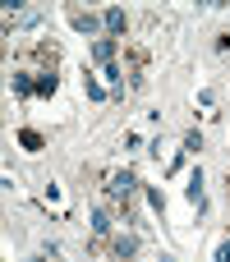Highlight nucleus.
Wrapping results in <instances>:
<instances>
[{"label": "nucleus", "instance_id": "f257e3e1", "mask_svg": "<svg viewBox=\"0 0 230 262\" xmlns=\"http://www.w3.org/2000/svg\"><path fill=\"white\" fill-rule=\"evenodd\" d=\"M106 193H111V203H120V212L129 216V198L138 193L134 170H111V175H106Z\"/></svg>", "mask_w": 230, "mask_h": 262}, {"label": "nucleus", "instance_id": "f03ea898", "mask_svg": "<svg viewBox=\"0 0 230 262\" xmlns=\"http://www.w3.org/2000/svg\"><path fill=\"white\" fill-rule=\"evenodd\" d=\"M134 253H138V235L134 230H124V235L111 239V262H134Z\"/></svg>", "mask_w": 230, "mask_h": 262}, {"label": "nucleus", "instance_id": "7ed1b4c3", "mask_svg": "<svg viewBox=\"0 0 230 262\" xmlns=\"http://www.w3.org/2000/svg\"><path fill=\"white\" fill-rule=\"evenodd\" d=\"M92 60L106 69V64H115V37H101V41H92Z\"/></svg>", "mask_w": 230, "mask_h": 262}, {"label": "nucleus", "instance_id": "20e7f679", "mask_svg": "<svg viewBox=\"0 0 230 262\" xmlns=\"http://www.w3.org/2000/svg\"><path fill=\"white\" fill-rule=\"evenodd\" d=\"M101 23H106V32H111V37H120V32H124V23H129V18H124V9H120V5H111V9H106V14H101Z\"/></svg>", "mask_w": 230, "mask_h": 262}, {"label": "nucleus", "instance_id": "39448f33", "mask_svg": "<svg viewBox=\"0 0 230 262\" xmlns=\"http://www.w3.org/2000/svg\"><path fill=\"white\" fill-rule=\"evenodd\" d=\"M69 23L78 32H97V14H88V9H69Z\"/></svg>", "mask_w": 230, "mask_h": 262}, {"label": "nucleus", "instance_id": "423d86ee", "mask_svg": "<svg viewBox=\"0 0 230 262\" xmlns=\"http://www.w3.org/2000/svg\"><path fill=\"white\" fill-rule=\"evenodd\" d=\"M92 235H97V239H106V235H111V212H106V207H97V212H92Z\"/></svg>", "mask_w": 230, "mask_h": 262}, {"label": "nucleus", "instance_id": "0eeeda50", "mask_svg": "<svg viewBox=\"0 0 230 262\" xmlns=\"http://www.w3.org/2000/svg\"><path fill=\"white\" fill-rule=\"evenodd\" d=\"M189 203L203 212V170H194V175H189Z\"/></svg>", "mask_w": 230, "mask_h": 262}, {"label": "nucleus", "instance_id": "6e6552de", "mask_svg": "<svg viewBox=\"0 0 230 262\" xmlns=\"http://www.w3.org/2000/svg\"><path fill=\"white\" fill-rule=\"evenodd\" d=\"M18 143H23L28 152H41V134H37V129H23V134H18Z\"/></svg>", "mask_w": 230, "mask_h": 262}, {"label": "nucleus", "instance_id": "1a4fd4ad", "mask_svg": "<svg viewBox=\"0 0 230 262\" xmlns=\"http://www.w3.org/2000/svg\"><path fill=\"white\" fill-rule=\"evenodd\" d=\"M83 92H88V97H92V101H101V97H106V88H101V83H97V78H83Z\"/></svg>", "mask_w": 230, "mask_h": 262}, {"label": "nucleus", "instance_id": "9d476101", "mask_svg": "<svg viewBox=\"0 0 230 262\" xmlns=\"http://www.w3.org/2000/svg\"><path fill=\"white\" fill-rule=\"evenodd\" d=\"M217 262H230V239H226V244H217Z\"/></svg>", "mask_w": 230, "mask_h": 262}, {"label": "nucleus", "instance_id": "9b49d317", "mask_svg": "<svg viewBox=\"0 0 230 262\" xmlns=\"http://www.w3.org/2000/svg\"><path fill=\"white\" fill-rule=\"evenodd\" d=\"M217 51H230V32H221V37H217Z\"/></svg>", "mask_w": 230, "mask_h": 262}, {"label": "nucleus", "instance_id": "f8f14e48", "mask_svg": "<svg viewBox=\"0 0 230 262\" xmlns=\"http://www.w3.org/2000/svg\"><path fill=\"white\" fill-rule=\"evenodd\" d=\"M161 262H171V258H161Z\"/></svg>", "mask_w": 230, "mask_h": 262}, {"label": "nucleus", "instance_id": "ddd939ff", "mask_svg": "<svg viewBox=\"0 0 230 262\" xmlns=\"http://www.w3.org/2000/svg\"><path fill=\"white\" fill-rule=\"evenodd\" d=\"M226 184H230V180H226Z\"/></svg>", "mask_w": 230, "mask_h": 262}]
</instances>
